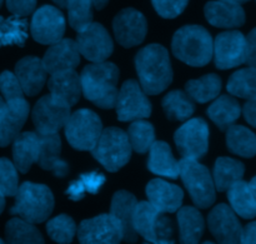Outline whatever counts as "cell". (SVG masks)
Here are the masks:
<instances>
[{"label":"cell","instance_id":"83f0119b","mask_svg":"<svg viewBox=\"0 0 256 244\" xmlns=\"http://www.w3.org/2000/svg\"><path fill=\"white\" fill-rule=\"evenodd\" d=\"M228 199L232 209L239 217L244 219H252L256 217V199L249 183L242 179L235 182L228 189Z\"/></svg>","mask_w":256,"mask_h":244},{"label":"cell","instance_id":"9a60e30c","mask_svg":"<svg viewBox=\"0 0 256 244\" xmlns=\"http://www.w3.org/2000/svg\"><path fill=\"white\" fill-rule=\"evenodd\" d=\"M80 243H119L122 240V227L112 214H100L82 220L78 229Z\"/></svg>","mask_w":256,"mask_h":244},{"label":"cell","instance_id":"60d3db41","mask_svg":"<svg viewBox=\"0 0 256 244\" xmlns=\"http://www.w3.org/2000/svg\"><path fill=\"white\" fill-rule=\"evenodd\" d=\"M46 232L54 242L70 243L76 234V224L72 217L62 214L48 222Z\"/></svg>","mask_w":256,"mask_h":244},{"label":"cell","instance_id":"7a4b0ae2","mask_svg":"<svg viewBox=\"0 0 256 244\" xmlns=\"http://www.w3.org/2000/svg\"><path fill=\"white\" fill-rule=\"evenodd\" d=\"M84 97L102 109L115 107L118 98L119 69L109 62L86 65L80 75Z\"/></svg>","mask_w":256,"mask_h":244},{"label":"cell","instance_id":"f35d334b","mask_svg":"<svg viewBox=\"0 0 256 244\" xmlns=\"http://www.w3.org/2000/svg\"><path fill=\"white\" fill-rule=\"evenodd\" d=\"M130 145L138 153H146L155 142V130L150 123L138 119L128 130Z\"/></svg>","mask_w":256,"mask_h":244},{"label":"cell","instance_id":"6f0895ef","mask_svg":"<svg viewBox=\"0 0 256 244\" xmlns=\"http://www.w3.org/2000/svg\"><path fill=\"white\" fill-rule=\"evenodd\" d=\"M2 239H0V244H2Z\"/></svg>","mask_w":256,"mask_h":244},{"label":"cell","instance_id":"b9f144b4","mask_svg":"<svg viewBox=\"0 0 256 244\" xmlns=\"http://www.w3.org/2000/svg\"><path fill=\"white\" fill-rule=\"evenodd\" d=\"M19 189V177L14 163L0 158V192L4 197H15Z\"/></svg>","mask_w":256,"mask_h":244},{"label":"cell","instance_id":"484cf974","mask_svg":"<svg viewBox=\"0 0 256 244\" xmlns=\"http://www.w3.org/2000/svg\"><path fill=\"white\" fill-rule=\"evenodd\" d=\"M40 149V137L38 133H19L12 140V159L18 170L29 172L30 167L38 162Z\"/></svg>","mask_w":256,"mask_h":244},{"label":"cell","instance_id":"8d00e7d4","mask_svg":"<svg viewBox=\"0 0 256 244\" xmlns=\"http://www.w3.org/2000/svg\"><path fill=\"white\" fill-rule=\"evenodd\" d=\"M8 243H44L42 233L22 218H12L5 228Z\"/></svg>","mask_w":256,"mask_h":244},{"label":"cell","instance_id":"8fae6325","mask_svg":"<svg viewBox=\"0 0 256 244\" xmlns=\"http://www.w3.org/2000/svg\"><path fill=\"white\" fill-rule=\"evenodd\" d=\"M116 114L122 122L144 119L152 114V103L142 85L135 80H128L118 93Z\"/></svg>","mask_w":256,"mask_h":244},{"label":"cell","instance_id":"db71d44e","mask_svg":"<svg viewBox=\"0 0 256 244\" xmlns=\"http://www.w3.org/2000/svg\"><path fill=\"white\" fill-rule=\"evenodd\" d=\"M226 2H234V3H239V4H242V3L250 2V0H226Z\"/></svg>","mask_w":256,"mask_h":244},{"label":"cell","instance_id":"30bf717a","mask_svg":"<svg viewBox=\"0 0 256 244\" xmlns=\"http://www.w3.org/2000/svg\"><path fill=\"white\" fill-rule=\"evenodd\" d=\"M70 114L69 104L49 94L38 100L32 117L38 134H54L64 128Z\"/></svg>","mask_w":256,"mask_h":244},{"label":"cell","instance_id":"c3c4849f","mask_svg":"<svg viewBox=\"0 0 256 244\" xmlns=\"http://www.w3.org/2000/svg\"><path fill=\"white\" fill-rule=\"evenodd\" d=\"M240 243H256V222L250 223L242 228Z\"/></svg>","mask_w":256,"mask_h":244},{"label":"cell","instance_id":"ac0fdd59","mask_svg":"<svg viewBox=\"0 0 256 244\" xmlns=\"http://www.w3.org/2000/svg\"><path fill=\"white\" fill-rule=\"evenodd\" d=\"M29 112V104L24 98L5 103L0 110V147L12 143L26 122Z\"/></svg>","mask_w":256,"mask_h":244},{"label":"cell","instance_id":"e575fe53","mask_svg":"<svg viewBox=\"0 0 256 244\" xmlns=\"http://www.w3.org/2000/svg\"><path fill=\"white\" fill-rule=\"evenodd\" d=\"M28 39V23L22 17H0V47H22Z\"/></svg>","mask_w":256,"mask_h":244},{"label":"cell","instance_id":"816d5d0a","mask_svg":"<svg viewBox=\"0 0 256 244\" xmlns=\"http://www.w3.org/2000/svg\"><path fill=\"white\" fill-rule=\"evenodd\" d=\"M4 207H5L4 195H2V192H0V214H2V210H4Z\"/></svg>","mask_w":256,"mask_h":244},{"label":"cell","instance_id":"ba28073f","mask_svg":"<svg viewBox=\"0 0 256 244\" xmlns=\"http://www.w3.org/2000/svg\"><path fill=\"white\" fill-rule=\"evenodd\" d=\"M64 128L66 140L74 149L90 152L102 132V120L90 109H79L70 114Z\"/></svg>","mask_w":256,"mask_h":244},{"label":"cell","instance_id":"4dcf8cb0","mask_svg":"<svg viewBox=\"0 0 256 244\" xmlns=\"http://www.w3.org/2000/svg\"><path fill=\"white\" fill-rule=\"evenodd\" d=\"M244 173L245 167L239 160L228 157L218 158L214 167V177H212L215 189L219 192H225L235 182L242 179Z\"/></svg>","mask_w":256,"mask_h":244},{"label":"cell","instance_id":"e0dca14e","mask_svg":"<svg viewBox=\"0 0 256 244\" xmlns=\"http://www.w3.org/2000/svg\"><path fill=\"white\" fill-rule=\"evenodd\" d=\"M208 225L220 243H240L242 227L236 213L226 204H219L210 212Z\"/></svg>","mask_w":256,"mask_h":244},{"label":"cell","instance_id":"7402d4cb","mask_svg":"<svg viewBox=\"0 0 256 244\" xmlns=\"http://www.w3.org/2000/svg\"><path fill=\"white\" fill-rule=\"evenodd\" d=\"M149 202L162 213H174L182 207L184 192L178 185L170 184L162 179H152L146 185Z\"/></svg>","mask_w":256,"mask_h":244},{"label":"cell","instance_id":"7dc6e473","mask_svg":"<svg viewBox=\"0 0 256 244\" xmlns=\"http://www.w3.org/2000/svg\"><path fill=\"white\" fill-rule=\"evenodd\" d=\"M242 113H244L245 120L252 127L256 128V98H254V99H248L244 108H242Z\"/></svg>","mask_w":256,"mask_h":244},{"label":"cell","instance_id":"ab89813d","mask_svg":"<svg viewBox=\"0 0 256 244\" xmlns=\"http://www.w3.org/2000/svg\"><path fill=\"white\" fill-rule=\"evenodd\" d=\"M92 0H68L69 24L76 32H80L92 23Z\"/></svg>","mask_w":256,"mask_h":244},{"label":"cell","instance_id":"bcb514c9","mask_svg":"<svg viewBox=\"0 0 256 244\" xmlns=\"http://www.w3.org/2000/svg\"><path fill=\"white\" fill-rule=\"evenodd\" d=\"M249 67L256 68V28L252 29L246 37V59Z\"/></svg>","mask_w":256,"mask_h":244},{"label":"cell","instance_id":"f546056e","mask_svg":"<svg viewBox=\"0 0 256 244\" xmlns=\"http://www.w3.org/2000/svg\"><path fill=\"white\" fill-rule=\"evenodd\" d=\"M242 114V107L235 98L230 95H222L208 109L210 119L222 130H226L234 124Z\"/></svg>","mask_w":256,"mask_h":244},{"label":"cell","instance_id":"8992f818","mask_svg":"<svg viewBox=\"0 0 256 244\" xmlns=\"http://www.w3.org/2000/svg\"><path fill=\"white\" fill-rule=\"evenodd\" d=\"M135 232L150 243H174V223L150 202L136 204L134 214Z\"/></svg>","mask_w":256,"mask_h":244},{"label":"cell","instance_id":"d4e9b609","mask_svg":"<svg viewBox=\"0 0 256 244\" xmlns=\"http://www.w3.org/2000/svg\"><path fill=\"white\" fill-rule=\"evenodd\" d=\"M40 149L38 164L45 170H52L56 177H65L69 172V165L60 159L62 140L58 133L54 134H39Z\"/></svg>","mask_w":256,"mask_h":244},{"label":"cell","instance_id":"9f6ffc18","mask_svg":"<svg viewBox=\"0 0 256 244\" xmlns=\"http://www.w3.org/2000/svg\"><path fill=\"white\" fill-rule=\"evenodd\" d=\"M2 2H4V0H0V7H2Z\"/></svg>","mask_w":256,"mask_h":244},{"label":"cell","instance_id":"f1b7e54d","mask_svg":"<svg viewBox=\"0 0 256 244\" xmlns=\"http://www.w3.org/2000/svg\"><path fill=\"white\" fill-rule=\"evenodd\" d=\"M178 224L182 243H198L205 230V222L199 210L194 207H180Z\"/></svg>","mask_w":256,"mask_h":244},{"label":"cell","instance_id":"4316f807","mask_svg":"<svg viewBox=\"0 0 256 244\" xmlns=\"http://www.w3.org/2000/svg\"><path fill=\"white\" fill-rule=\"evenodd\" d=\"M148 168L154 174L175 179L180 174L179 162L172 155L169 144L165 142H154L149 149Z\"/></svg>","mask_w":256,"mask_h":244},{"label":"cell","instance_id":"f5cc1de1","mask_svg":"<svg viewBox=\"0 0 256 244\" xmlns=\"http://www.w3.org/2000/svg\"><path fill=\"white\" fill-rule=\"evenodd\" d=\"M56 5H59L60 8H66V3L68 0H52Z\"/></svg>","mask_w":256,"mask_h":244},{"label":"cell","instance_id":"277c9868","mask_svg":"<svg viewBox=\"0 0 256 244\" xmlns=\"http://www.w3.org/2000/svg\"><path fill=\"white\" fill-rule=\"evenodd\" d=\"M54 209V195L44 184L25 182L15 194V204L10 213L32 223H42Z\"/></svg>","mask_w":256,"mask_h":244},{"label":"cell","instance_id":"681fc988","mask_svg":"<svg viewBox=\"0 0 256 244\" xmlns=\"http://www.w3.org/2000/svg\"><path fill=\"white\" fill-rule=\"evenodd\" d=\"M108 2H109V0H92V4H94V7L96 8L98 10H102V8L108 4Z\"/></svg>","mask_w":256,"mask_h":244},{"label":"cell","instance_id":"603a6c76","mask_svg":"<svg viewBox=\"0 0 256 244\" xmlns=\"http://www.w3.org/2000/svg\"><path fill=\"white\" fill-rule=\"evenodd\" d=\"M15 75L19 79L24 94L34 97L44 87L48 72L42 60L35 57H25L15 65Z\"/></svg>","mask_w":256,"mask_h":244},{"label":"cell","instance_id":"52a82bcc","mask_svg":"<svg viewBox=\"0 0 256 244\" xmlns=\"http://www.w3.org/2000/svg\"><path fill=\"white\" fill-rule=\"evenodd\" d=\"M180 177L199 208H209L215 202V184L209 169L195 159L182 158L179 162Z\"/></svg>","mask_w":256,"mask_h":244},{"label":"cell","instance_id":"2e32d148","mask_svg":"<svg viewBox=\"0 0 256 244\" xmlns=\"http://www.w3.org/2000/svg\"><path fill=\"white\" fill-rule=\"evenodd\" d=\"M112 28L118 43L125 48H132L144 42L148 23L142 13L128 8L115 17Z\"/></svg>","mask_w":256,"mask_h":244},{"label":"cell","instance_id":"f907efd6","mask_svg":"<svg viewBox=\"0 0 256 244\" xmlns=\"http://www.w3.org/2000/svg\"><path fill=\"white\" fill-rule=\"evenodd\" d=\"M249 185H250V188H252V194H254V197H255V199H256V175H255L254 178H252V182L249 183Z\"/></svg>","mask_w":256,"mask_h":244},{"label":"cell","instance_id":"11a10c76","mask_svg":"<svg viewBox=\"0 0 256 244\" xmlns=\"http://www.w3.org/2000/svg\"><path fill=\"white\" fill-rule=\"evenodd\" d=\"M5 105V102H4V99H2V97H0V110L2 109V107H4Z\"/></svg>","mask_w":256,"mask_h":244},{"label":"cell","instance_id":"d590c367","mask_svg":"<svg viewBox=\"0 0 256 244\" xmlns=\"http://www.w3.org/2000/svg\"><path fill=\"white\" fill-rule=\"evenodd\" d=\"M226 89L234 97L254 99L256 98V68L249 67L235 72L228 82Z\"/></svg>","mask_w":256,"mask_h":244},{"label":"cell","instance_id":"7c38bea8","mask_svg":"<svg viewBox=\"0 0 256 244\" xmlns=\"http://www.w3.org/2000/svg\"><path fill=\"white\" fill-rule=\"evenodd\" d=\"M76 45L80 55L92 63L105 62L114 50V43L108 30L98 23H90L78 32Z\"/></svg>","mask_w":256,"mask_h":244},{"label":"cell","instance_id":"44dd1931","mask_svg":"<svg viewBox=\"0 0 256 244\" xmlns=\"http://www.w3.org/2000/svg\"><path fill=\"white\" fill-rule=\"evenodd\" d=\"M205 18L218 28H239L245 23V12L239 3L215 0L205 5Z\"/></svg>","mask_w":256,"mask_h":244},{"label":"cell","instance_id":"5b68a950","mask_svg":"<svg viewBox=\"0 0 256 244\" xmlns=\"http://www.w3.org/2000/svg\"><path fill=\"white\" fill-rule=\"evenodd\" d=\"M132 145L129 137L119 128L102 130L96 144L92 148V157L109 172H118L130 160Z\"/></svg>","mask_w":256,"mask_h":244},{"label":"cell","instance_id":"6da1fadb","mask_svg":"<svg viewBox=\"0 0 256 244\" xmlns=\"http://www.w3.org/2000/svg\"><path fill=\"white\" fill-rule=\"evenodd\" d=\"M135 67L140 85L146 94H160L172 84V63L162 45L150 44L142 48L135 57Z\"/></svg>","mask_w":256,"mask_h":244},{"label":"cell","instance_id":"ffe728a7","mask_svg":"<svg viewBox=\"0 0 256 244\" xmlns=\"http://www.w3.org/2000/svg\"><path fill=\"white\" fill-rule=\"evenodd\" d=\"M138 200L132 193L126 190H119L114 194L112 200L110 214L118 220L122 227V240L125 242H136L138 233L134 228V214Z\"/></svg>","mask_w":256,"mask_h":244},{"label":"cell","instance_id":"cb8c5ba5","mask_svg":"<svg viewBox=\"0 0 256 244\" xmlns=\"http://www.w3.org/2000/svg\"><path fill=\"white\" fill-rule=\"evenodd\" d=\"M48 87L52 97L62 100L70 107L79 102L82 93L80 75L75 72V69L62 70L52 74Z\"/></svg>","mask_w":256,"mask_h":244},{"label":"cell","instance_id":"d6986e66","mask_svg":"<svg viewBox=\"0 0 256 244\" xmlns=\"http://www.w3.org/2000/svg\"><path fill=\"white\" fill-rule=\"evenodd\" d=\"M42 63L49 74L75 69L80 63V52L76 42L72 39H60L52 44L42 58Z\"/></svg>","mask_w":256,"mask_h":244},{"label":"cell","instance_id":"836d02e7","mask_svg":"<svg viewBox=\"0 0 256 244\" xmlns=\"http://www.w3.org/2000/svg\"><path fill=\"white\" fill-rule=\"evenodd\" d=\"M185 89L195 102L208 103L219 95L222 90V79L216 74H208L200 79L189 80Z\"/></svg>","mask_w":256,"mask_h":244},{"label":"cell","instance_id":"1f68e13d","mask_svg":"<svg viewBox=\"0 0 256 244\" xmlns=\"http://www.w3.org/2000/svg\"><path fill=\"white\" fill-rule=\"evenodd\" d=\"M226 132V144L232 153L244 158L256 155V135L242 125H230Z\"/></svg>","mask_w":256,"mask_h":244},{"label":"cell","instance_id":"f6af8a7d","mask_svg":"<svg viewBox=\"0 0 256 244\" xmlns=\"http://www.w3.org/2000/svg\"><path fill=\"white\" fill-rule=\"evenodd\" d=\"M36 5V0H6V7L12 15L28 17L32 14Z\"/></svg>","mask_w":256,"mask_h":244},{"label":"cell","instance_id":"7bdbcfd3","mask_svg":"<svg viewBox=\"0 0 256 244\" xmlns=\"http://www.w3.org/2000/svg\"><path fill=\"white\" fill-rule=\"evenodd\" d=\"M0 92L5 102L24 98V92L16 75L12 72H2L0 74Z\"/></svg>","mask_w":256,"mask_h":244},{"label":"cell","instance_id":"74e56055","mask_svg":"<svg viewBox=\"0 0 256 244\" xmlns=\"http://www.w3.org/2000/svg\"><path fill=\"white\" fill-rule=\"evenodd\" d=\"M105 182H106V178L99 172H90L86 174H82L79 179L70 183L65 194L69 197V199L80 200L84 198V194L86 192L90 194H96Z\"/></svg>","mask_w":256,"mask_h":244},{"label":"cell","instance_id":"3957f363","mask_svg":"<svg viewBox=\"0 0 256 244\" xmlns=\"http://www.w3.org/2000/svg\"><path fill=\"white\" fill-rule=\"evenodd\" d=\"M175 57L190 67H204L214 54V42L205 28L186 25L178 30L172 42Z\"/></svg>","mask_w":256,"mask_h":244},{"label":"cell","instance_id":"ee69618b","mask_svg":"<svg viewBox=\"0 0 256 244\" xmlns=\"http://www.w3.org/2000/svg\"><path fill=\"white\" fill-rule=\"evenodd\" d=\"M190 0H152V7L160 17L165 19H174L179 17Z\"/></svg>","mask_w":256,"mask_h":244},{"label":"cell","instance_id":"5bb4252c","mask_svg":"<svg viewBox=\"0 0 256 244\" xmlns=\"http://www.w3.org/2000/svg\"><path fill=\"white\" fill-rule=\"evenodd\" d=\"M212 55L219 69L239 67L246 59V37L238 30L222 33L215 39Z\"/></svg>","mask_w":256,"mask_h":244},{"label":"cell","instance_id":"9c48e42d","mask_svg":"<svg viewBox=\"0 0 256 244\" xmlns=\"http://www.w3.org/2000/svg\"><path fill=\"white\" fill-rule=\"evenodd\" d=\"M175 144L186 159H200L209 149V125L202 118L189 119L175 132Z\"/></svg>","mask_w":256,"mask_h":244},{"label":"cell","instance_id":"4fadbf2b","mask_svg":"<svg viewBox=\"0 0 256 244\" xmlns=\"http://www.w3.org/2000/svg\"><path fill=\"white\" fill-rule=\"evenodd\" d=\"M65 18L58 8L44 5L32 15L30 32L35 42L52 45L62 39L65 33Z\"/></svg>","mask_w":256,"mask_h":244},{"label":"cell","instance_id":"d6a6232c","mask_svg":"<svg viewBox=\"0 0 256 244\" xmlns=\"http://www.w3.org/2000/svg\"><path fill=\"white\" fill-rule=\"evenodd\" d=\"M162 108L170 120H179V122L189 119L195 110L192 98L182 90H174L165 95L162 99Z\"/></svg>","mask_w":256,"mask_h":244}]
</instances>
